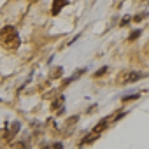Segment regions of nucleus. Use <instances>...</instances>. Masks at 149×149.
<instances>
[{
    "instance_id": "8",
    "label": "nucleus",
    "mask_w": 149,
    "mask_h": 149,
    "mask_svg": "<svg viewBox=\"0 0 149 149\" xmlns=\"http://www.w3.org/2000/svg\"><path fill=\"white\" fill-rule=\"evenodd\" d=\"M140 95L139 93H133V95H126V97H123V102H130V100H135V98H139Z\"/></svg>"
},
{
    "instance_id": "2",
    "label": "nucleus",
    "mask_w": 149,
    "mask_h": 149,
    "mask_svg": "<svg viewBox=\"0 0 149 149\" xmlns=\"http://www.w3.org/2000/svg\"><path fill=\"white\" fill-rule=\"evenodd\" d=\"M140 77H142V74H139V72H125V74H121V76H119L118 83L119 84H128V83L139 81Z\"/></svg>"
},
{
    "instance_id": "9",
    "label": "nucleus",
    "mask_w": 149,
    "mask_h": 149,
    "mask_svg": "<svg viewBox=\"0 0 149 149\" xmlns=\"http://www.w3.org/2000/svg\"><path fill=\"white\" fill-rule=\"evenodd\" d=\"M140 33H142V32H140V30H135V32H133V33H132V35H130V37H128V40H135V39H137V37H140Z\"/></svg>"
},
{
    "instance_id": "10",
    "label": "nucleus",
    "mask_w": 149,
    "mask_h": 149,
    "mask_svg": "<svg viewBox=\"0 0 149 149\" xmlns=\"http://www.w3.org/2000/svg\"><path fill=\"white\" fill-rule=\"evenodd\" d=\"M105 72H107V67H102V68H100V70H98V72L95 74V77H100V76H104Z\"/></svg>"
},
{
    "instance_id": "4",
    "label": "nucleus",
    "mask_w": 149,
    "mask_h": 149,
    "mask_svg": "<svg viewBox=\"0 0 149 149\" xmlns=\"http://www.w3.org/2000/svg\"><path fill=\"white\" fill-rule=\"evenodd\" d=\"M68 4V0H54L53 7H51V14H60V11Z\"/></svg>"
},
{
    "instance_id": "1",
    "label": "nucleus",
    "mask_w": 149,
    "mask_h": 149,
    "mask_svg": "<svg viewBox=\"0 0 149 149\" xmlns=\"http://www.w3.org/2000/svg\"><path fill=\"white\" fill-rule=\"evenodd\" d=\"M21 44L19 33L13 25H6L4 28H0V46L7 51H16Z\"/></svg>"
},
{
    "instance_id": "11",
    "label": "nucleus",
    "mask_w": 149,
    "mask_h": 149,
    "mask_svg": "<svg viewBox=\"0 0 149 149\" xmlns=\"http://www.w3.org/2000/svg\"><path fill=\"white\" fill-rule=\"evenodd\" d=\"M144 18H146V14H139V16H135L133 19H135V21H142Z\"/></svg>"
},
{
    "instance_id": "5",
    "label": "nucleus",
    "mask_w": 149,
    "mask_h": 149,
    "mask_svg": "<svg viewBox=\"0 0 149 149\" xmlns=\"http://www.w3.org/2000/svg\"><path fill=\"white\" fill-rule=\"evenodd\" d=\"M18 132H19V123L14 121L13 125H9V128H7V132H6V139H13Z\"/></svg>"
},
{
    "instance_id": "12",
    "label": "nucleus",
    "mask_w": 149,
    "mask_h": 149,
    "mask_svg": "<svg viewBox=\"0 0 149 149\" xmlns=\"http://www.w3.org/2000/svg\"><path fill=\"white\" fill-rule=\"evenodd\" d=\"M130 23V19L128 18H125V19H121V26H125V25H128Z\"/></svg>"
},
{
    "instance_id": "6",
    "label": "nucleus",
    "mask_w": 149,
    "mask_h": 149,
    "mask_svg": "<svg viewBox=\"0 0 149 149\" xmlns=\"http://www.w3.org/2000/svg\"><path fill=\"white\" fill-rule=\"evenodd\" d=\"M100 137V133H97V132H91V135H88V137H84V140L81 142V146H84V144H91L93 140H97Z\"/></svg>"
},
{
    "instance_id": "3",
    "label": "nucleus",
    "mask_w": 149,
    "mask_h": 149,
    "mask_svg": "<svg viewBox=\"0 0 149 149\" xmlns=\"http://www.w3.org/2000/svg\"><path fill=\"white\" fill-rule=\"evenodd\" d=\"M63 104H65V97H58V98L51 104V109H53L56 114H61V112H63Z\"/></svg>"
},
{
    "instance_id": "7",
    "label": "nucleus",
    "mask_w": 149,
    "mask_h": 149,
    "mask_svg": "<svg viewBox=\"0 0 149 149\" xmlns=\"http://www.w3.org/2000/svg\"><path fill=\"white\" fill-rule=\"evenodd\" d=\"M61 74H63V68H61V67H56V68H54V72L51 74V77L58 79V77H61Z\"/></svg>"
}]
</instances>
